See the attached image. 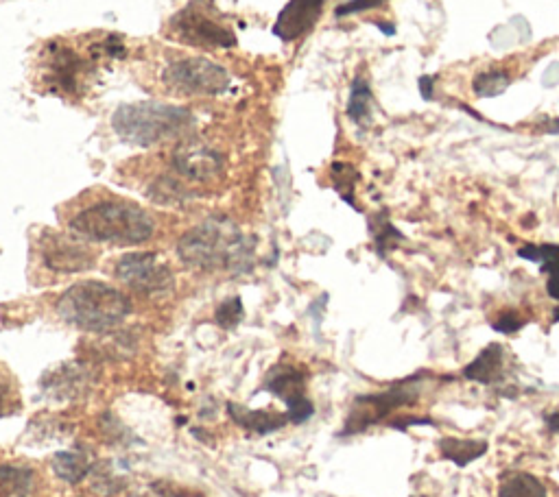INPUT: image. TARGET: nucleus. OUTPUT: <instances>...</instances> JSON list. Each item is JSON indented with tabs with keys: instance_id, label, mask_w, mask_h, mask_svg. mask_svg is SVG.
<instances>
[{
	"instance_id": "nucleus-1",
	"label": "nucleus",
	"mask_w": 559,
	"mask_h": 497,
	"mask_svg": "<svg viewBox=\"0 0 559 497\" xmlns=\"http://www.w3.org/2000/svg\"><path fill=\"white\" fill-rule=\"evenodd\" d=\"M256 242L228 218H210L177 242V256L197 271L247 273L254 266Z\"/></svg>"
},
{
	"instance_id": "nucleus-2",
	"label": "nucleus",
	"mask_w": 559,
	"mask_h": 497,
	"mask_svg": "<svg viewBox=\"0 0 559 497\" xmlns=\"http://www.w3.org/2000/svg\"><path fill=\"white\" fill-rule=\"evenodd\" d=\"M70 232L88 242L136 247L156 234L153 216L140 205L123 199L92 203L70 218Z\"/></svg>"
},
{
	"instance_id": "nucleus-3",
	"label": "nucleus",
	"mask_w": 559,
	"mask_h": 497,
	"mask_svg": "<svg viewBox=\"0 0 559 497\" xmlns=\"http://www.w3.org/2000/svg\"><path fill=\"white\" fill-rule=\"evenodd\" d=\"M57 312L68 325L86 332H110L132 314V301L105 282H79L57 301Z\"/></svg>"
},
{
	"instance_id": "nucleus-4",
	"label": "nucleus",
	"mask_w": 559,
	"mask_h": 497,
	"mask_svg": "<svg viewBox=\"0 0 559 497\" xmlns=\"http://www.w3.org/2000/svg\"><path fill=\"white\" fill-rule=\"evenodd\" d=\"M112 127L136 147H153L164 140L182 138L195 127V116L186 107L166 105L160 101L125 103L112 114Z\"/></svg>"
},
{
	"instance_id": "nucleus-5",
	"label": "nucleus",
	"mask_w": 559,
	"mask_h": 497,
	"mask_svg": "<svg viewBox=\"0 0 559 497\" xmlns=\"http://www.w3.org/2000/svg\"><path fill=\"white\" fill-rule=\"evenodd\" d=\"M162 83L175 94L217 96L230 88V75L208 57H186L162 70Z\"/></svg>"
},
{
	"instance_id": "nucleus-6",
	"label": "nucleus",
	"mask_w": 559,
	"mask_h": 497,
	"mask_svg": "<svg viewBox=\"0 0 559 497\" xmlns=\"http://www.w3.org/2000/svg\"><path fill=\"white\" fill-rule=\"evenodd\" d=\"M208 0H193L171 20V31L180 42L197 48H232L236 46L234 31L214 18Z\"/></svg>"
},
{
	"instance_id": "nucleus-7",
	"label": "nucleus",
	"mask_w": 559,
	"mask_h": 497,
	"mask_svg": "<svg viewBox=\"0 0 559 497\" xmlns=\"http://www.w3.org/2000/svg\"><path fill=\"white\" fill-rule=\"evenodd\" d=\"M118 282L140 295H166L173 288V271L158 253L136 251L127 253L114 266Z\"/></svg>"
},
{
	"instance_id": "nucleus-8",
	"label": "nucleus",
	"mask_w": 559,
	"mask_h": 497,
	"mask_svg": "<svg viewBox=\"0 0 559 497\" xmlns=\"http://www.w3.org/2000/svg\"><path fill=\"white\" fill-rule=\"evenodd\" d=\"M415 380H418V375H415V378H409V380L396 384L394 389H389V391L356 397L352 415L348 417L346 430H343V432H346V434L361 432L365 428L374 426V423L383 421L389 415V412H394L396 408L411 406L415 399L420 397V391H418V386H415Z\"/></svg>"
},
{
	"instance_id": "nucleus-9",
	"label": "nucleus",
	"mask_w": 559,
	"mask_h": 497,
	"mask_svg": "<svg viewBox=\"0 0 559 497\" xmlns=\"http://www.w3.org/2000/svg\"><path fill=\"white\" fill-rule=\"evenodd\" d=\"M173 168L182 179L193 184H210L225 171V160L219 151L197 140H186L173 153Z\"/></svg>"
},
{
	"instance_id": "nucleus-10",
	"label": "nucleus",
	"mask_w": 559,
	"mask_h": 497,
	"mask_svg": "<svg viewBox=\"0 0 559 497\" xmlns=\"http://www.w3.org/2000/svg\"><path fill=\"white\" fill-rule=\"evenodd\" d=\"M42 260L55 273H83L92 269L97 256L79 236L46 234L42 238Z\"/></svg>"
},
{
	"instance_id": "nucleus-11",
	"label": "nucleus",
	"mask_w": 559,
	"mask_h": 497,
	"mask_svg": "<svg viewBox=\"0 0 559 497\" xmlns=\"http://www.w3.org/2000/svg\"><path fill=\"white\" fill-rule=\"evenodd\" d=\"M304 375L293 369V367H276L269 373L267 386L273 395H278L280 399L287 402L289 408V421L302 423L313 415V404L308 402L304 395Z\"/></svg>"
},
{
	"instance_id": "nucleus-12",
	"label": "nucleus",
	"mask_w": 559,
	"mask_h": 497,
	"mask_svg": "<svg viewBox=\"0 0 559 497\" xmlns=\"http://www.w3.org/2000/svg\"><path fill=\"white\" fill-rule=\"evenodd\" d=\"M326 0H289L273 24V35L282 42H295L313 31Z\"/></svg>"
},
{
	"instance_id": "nucleus-13",
	"label": "nucleus",
	"mask_w": 559,
	"mask_h": 497,
	"mask_svg": "<svg viewBox=\"0 0 559 497\" xmlns=\"http://www.w3.org/2000/svg\"><path fill=\"white\" fill-rule=\"evenodd\" d=\"M83 59L73 48L59 46L49 53L44 83L59 94H77L83 77Z\"/></svg>"
},
{
	"instance_id": "nucleus-14",
	"label": "nucleus",
	"mask_w": 559,
	"mask_h": 497,
	"mask_svg": "<svg viewBox=\"0 0 559 497\" xmlns=\"http://www.w3.org/2000/svg\"><path fill=\"white\" fill-rule=\"evenodd\" d=\"M463 378L479 384H496L505 378V349L503 345H487L470 365L463 369Z\"/></svg>"
},
{
	"instance_id": "nucleus-15",
	"label": "nucleus",
	"mask_w": 559,
	"mask_h": 497,
	"mask_svg": "<svg viewBox=\"0 0 559 497\" xmlns=\"http://www.w3.org/2000/svg\"><path fill=\"white\" fill-rule=\"evenodd\" d=\"M94 467V454L86 447H75V450L59 452L53 458V469L57 478H62L68 484H77L86 478Z\"/></svg>"
},
{
	"instance_id": "nucleus-16",
	"label": "nucleus",
	"mask_w": 559,
	"mask_h": 497,
	"mask_svg": "<svg viewBox=\"0 0 559 497\" xmlns=\"http://www.w3.org/2000/svg\"><path fill=\"white\" fill-rule=\"evenodd\" d=\"M35 489L33 469L25 465L0 467V497H31Z\"/></svg>"
},
{
	"instance_id": "nucleus-17",
	"label": "nucleus",
	"mask_w": 559,
	"mask_h": 497,
	"mask_svg": "<svg viewBox=\"0 0 559 497\" xmlns=\"http://www.w3.org/2000/svg\"><path fill=\"white\" fill-rule=\"evenodd\" d=\"M374 107V94L370 81L365 77H356L350 86V99H348V118L356 125L370 123Z\"/></svg>"
},
{
	"instance_id": "nucleus-18",
	"label": "nucleus",
	"mask_w": 559,
	"mask_h": 497,
	"mask_svg": "<svg viewBox=\"0 0 559 497\" xmlns=\"http://www.w3.org/2000/svg\"><path fill=\"white\" fill-rule=\"evenodd\" d=\"M230 408H232V417H234L236 423H241L245 430H252V432H258V434L278 430L289 421V417L278 415V412L247 410V408H241V406H230Z\"/></svg>"
},
{
	"instance_id": "nucleus-19",
	"label": "nucleus",
	"mask_w": 559,
	"mask_h": 497,
	"mask_svg": "<svg viewBox=\"0 0 559 497\" xmlns=\"http://www.w3.org/2000/svg\"><path fill=\"white\" fill-rule=\"evenodd\" d=\"M442 458L455 463L457 467H466L474 460L485 456L487 443L485 441H463V439H442L437 443Z\"/></svg>"
},
{
	"instance_id": "nucleus-20",
	"label": "nucleus",
	"mask_w": 559,
	"mask_h": 497,
	"mask_svg": "<svg viewBox=\"0 0 559 497\" xmlns=\"http://www.w3.org/2000/svg\"><path fill=\"white\" fill-rule=\"evenodd\" d=\"M498 497H546V487L540 478L527 471H514L507 474L498 487Z\"/></svg>"
},
{
	"instance_id": "nucleus-21",
	"label": "nucleus",
	"mask_w": 559,
	"mask_h": 497,
	"mask_svg": "<svg viewBox=\"0 0 559 497\" xmlns=\"http://www.w3.org/2000/svg\"><path fill=\"white\" fill-rule=\"evenodd\" d=\"M511 83V77L501 70H485L481 75L474 77L472 90L481 99H492V96H501Z\"/></svg>"
},
{
	"instance_id": "nucleus-22",
	"label": "nucleus",
	"mask_w": 559,
	"mask_h": 497,
	"mask_svg": "<svg viewBox=\"0 0 559 497\" xmlns=\"http://www.w3.org/2000/svg\"><path fill=\"white\" fill-rule=\"evenodd\" d=\"M518 256L529 262H538L546 275L559 273V245H525Z\"/></svg>"
},
{
	"instance_id": "nucleus-23",
	"label": "nucleus",
	"mask_w": 559,
	"mask_h": 497,
	"mask_svg": "<svg viewBox=\"0 0 559 497\" xmlns=\"http://www.w3.org/2000/svg\"><path fill=\"white\" fill-rule=\"evenodd\" d=\"M83 382H86V375L81 373V367L73 371V367L66 365L59 375H53V384L51 389L57 393L59 399H66L70 395H77V391H81Z\"/></svg>"
},
{
	"instance_id": "nucleus-24",
	"label": "nucleus",
	"mask_w": 559,
	"mask_h": 497,
	"mask_svg": "<svg viewBox=\"0 0 559 497\" xmlns=\"http://www.w3.org/2000/svg\"><path fill=\"white\" fill-rule=\"evenodd\" d=\"M372 234H374V242H376V249L380 256H385L387 251H391L398 245V242L404 240V236L398 232V229L383 216H378L372 223Z\"/></svg>"
},
{
	"instance_id": "nucleus-25",
	"label": "nucleus",
	"mask_w": 559,
	"mask_h": 497,
	"mask_svg": "<svg viewBox=\"0 0 559 497\" xmlns=\"http://www.w3.org/2000/svg\"><path fill=\"white\" fill-rule=\"evenodd\" d=\"M356 179H359V173H356L350 164H343V162L332 164V181H335V188L339 190V195L352 205H354L352 192H354Z\"/></svg>"
},
{
	"instance_id": "nucleus-26",
	"label": "nucleus",
	"mask_w": 559,
	"mask_h": 497,
	"mask_svg": "<svg viewBox=\"0 0 559 497\" xmlns=\"http://www.w3.org/2000/svg\"><path fill=\"white\" fill-rule=\"evenodd\" d=\"M241 319H243V303L236 297L223 301L217 310V323L221 327H234L239 325Z\"/></svg>"
},
{
	"instance_id": "nucleus-27",
	"label": "nucleus",
	"mask_w": 559,
	"mask_h": 497,
	"mask_svg": "<svg viewBox=\"0 0 559 497\" xmlns=\"http://www.w3.org/2000/svg\"><path fill=\"white\" fill-rule=\"evenodd\" d=\"M14 408H18L16 389H14V384H11L9 373L0 371V417L14 412Z\"/></svg>"
},
{
	"instance_id": "nucleus-28",
	"label": "nucleus",
	"mask_w": 559,
	"mask_h": 497,
	"mask_svg": "<svg viewBox=\"0 0 559 497\" xmlns=\"http://www.w3.org/2000/svg\"><path fill=\"white\" fill-rule=\"evenodd\" d=\"M387 0H348V3H343L335 9V18H348L354 14H363V11H372L383 7Z\"/></svg>"
},
{
	"instance_id": "nucleus-29",
	"label": "nucleus",
	"mask_w": 559,
	"mask_h": 497,
	"mask_svg": "<svg viewBox=\"0 0 559 497\" xmlns=\"http://www.w3.org/2000/svg\"><path fill=\"white\" fill-rule=\"evenodd\" d=\"M522 325H525V319L518 317V314H516L514 310L503 312L501 317H498V319L492 323L494 330H496V332H501V334H514V332L520 330Z\"/></svg>"
},
{
	"instance_id": "nucleus-30",
	"label": "nucleus",
	"mask_w": 559,
	"mask_h": 497,
	"mask_svg": "<svg viewBox=\"0 0 559 497\" xmlns=\"http://www.w3.org/2000/svg\"><path fill=\"white\" fill-rule=\"evenodd\" d=\"M435 81H437L435 75H424V77L418 79V90H420V94H422V99H424V101H433V99H435V94H433Z\"/></svg>"
},
{
	"instance_id": "nucleus-31",
	"label": "nucleus",
	"mask_w": 559,
	"mask_h": 497,
	"mask_svg": "<svg viewBox=\"0 0 559 497\" xmlns=\"http://www.w3.org/2000/svg\"><path fill=\"white\" fill-rule=\"evenodd\" d=\"M431 419H422V417H404V419H400V421H394L391 423V426H394L396 430H404L407 426H431Z\"/></svg>"
},
{
	"instance_id": "nucleus-32",
	"label": "nucleus",
	"mask_w": 559,
	"mask_h": 497,
	"mask_svg": "<svg viewBox=\"0 0 559 497\" xmlns=\"http://www.w3.org/2000/svg\"><path fill=\"white\" fill-rule=\"evenodd\" d=\"M132 497H177V495H173L169 491V487H162V484H153V487L140 491V493H136Z\"/></svg>"
},
{
	"instance_id": "nucleus-33",
	"label": "nucleus",
	"mask_w": 559,
	"mask_h": 497,
	"mask_svg": "<svg viewBox=\"0 0 559 497\" xmlns=\"http://www.w3.org/2000/svg\"><path fill=\"white\" fill-rule=\"evenodd\" d=\"M557 83H559V64H551L549 68L544 70L542 86H544V88H555Z\"/></svg>"
},
{
	"instance_id": "nucleus-34",
	"label": "nucleus",
	"mask_w": 559,
	"mask_h": 497,
	"mask_svg": "<svg viewBox=\"0 0 559 497\" xmlns=\"http://www.w3.org/2000/svg\"><path fill=\"white\" fill-rule=\"evenodd\" d=\"M546 290H549V295L553 299L559 301V273H551L549 275V282H546Z\"/></svg>"
},
{
	"instance_id": "nucleus-35",
	"label": "nucleus",
	"mask_w": 559,
	"mask_h": 497,
	"mask_svg": "<svg viewBox=\"0 0 559 497\" xmlns=\"http://www.w3.org/2000/svg\"><path fill=\"white\" fill-rule=\"evenodd\" d=\"M544 421H546V428H549L551 432H559V408L549 412V415L544 417Z\"/></svg>"
},
{
	"instance_id": "nucleus-36",
	"label": "nucleus",
	"mask_w": 559,
	"mask_h": 497,
	"mask_svg": "<svg viewBox=\"0 0 559 497\" xmlns=\"http://www.w3.org/2000/svg\"><path fill=\"white\" fill-rule=\"evenodd\" d=\"M376 27L383 31L385 35H396V24H389V22H376Z\"/></svg>"
},
{
	"instance_id": "nucleus-37",
	"label": "nucleus",
	"mask_w": 559,
	"mask_h": 497,
	"mask_svg": "<svg viewBox=\"0 0 559 497\" xmlns=\"http://www.w3.org/2000/svg\"><path fill=\"white\" fill-rule=\"evenodd\" d=\"M553 319H555V321H559V308L555 310V314H553Z\"/></svg>"
},
{
	"instance_id": "nucleus-38",
	"label": "nucleus",
	"mask_w": 559,
	"mask_h": 497,
	"mask_svg": "<svg viewBox=\"0 0 559 497\" xmlns=\"http://www.w3.org/2000/svg\"><path fill=\"white\" fill-rule=\"evenodd\" d=\"M413 497H426V495H413Z\"/></svg>"
}]
</instances>
